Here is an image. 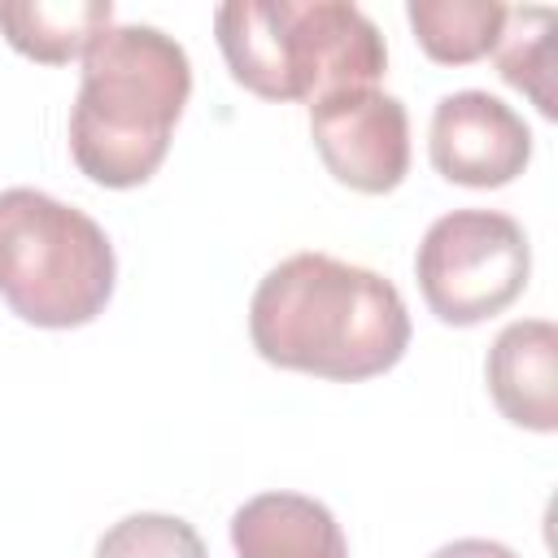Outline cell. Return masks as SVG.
Segmentation results:
<instances>
[{"instance_id": "cell-10", "label": "cell", "mask_w": 558, "mask_h": 558, "mask_svg": "<svg viewBox=\"0 0 558 558\" xmlns=\"http://www.w3.org/2000/svg\"><path fill=\"white\" fill-rule=\"evenodd\" d=\"M113 26L109 0H9L0 4V31L4 39L44 65H61L70 57H83L96 35Z\"/></svg>"}, {"instance_id": "cell-2", "label": "cell", "mask_w": 558, "mask_h": 558, "mask_svg": "<svg viewBox=\"0 0 558 558\" xmlns=\"http://www.w3.org/2000/svg\"><path fill=\"white\" fill-rule=\"evenodd\" d=\"M192 96V65L179 39L157 26H109L83 52V83L70 109V153L100 187H140L157 174L170 131Z\"/></svg>"}, {"instance_id": "cell-9", "label": "cell", "mask_w": 558, "mask_h": 558, "mask_svg": "<svg viewBox=\"0 0 558 558\" xmlns=\"http://www.w3.org/2000/svg\"><path fill=\"white\" fill-rule=\"evenodd\" d=\"M240 558H349L336 514L305 493H257L231 514Z\"/></svg>"}, {"instance_id": "cell-13", "label": "cell", "mask_w": 558, "mask_h": 558, "mask_svg": "<svg viewBox=\"0 0 558 558\" xmlns=\"http://www.w3.org/2000/svg\"><path fill=\"white\" fill-rule=\"evenodd\" d=\"M96 558H209V554L201 532L179 514H126L100 536Z\"/></svg>"}, {"instance_id": "cell-5", "label": "cell", "mask_w": 558, "mask_h": 558, "mask_svg": "<svg viewBox=\"0 0 558 558\" xmlns=\"http://www.w3.org/2000/svg\"><path fill=\"white\" fill-rule=\"evenodd\" d=\"M532 248L523 227L497 209H453L418 244L414 275L427 310L449 327H475L527 288Z\"/></svg>"}, {"instance_id": "cell-6", "label": "cell", "mask_w": 558, "mask_h": 558, "mask_svg": "<svg viewBox=\"0 0 558 558\" xmlns=\"http://www.w3.org/2000/svg\"><path fill=\"white\" fill-rule=\"evenodd\" d=\"M310 135L323 166L353 192L384 196L410 170L405 105L379 87H353L310 105Z\"/></svg>"}, {"instance_id": "cell-12", "label": "cell", "mask_w": 558, "mask_h": 558, "mask_svg": "<svg viewBox=\"0 0 558 558\" xmlns=\"http://www.w3.org/2000/svg\"><path fill=\"white\" fill-rule=\"evenodd\" d=\"M549 31H554V9L545 4H519L506 9V26L497 35V70L510 87L527 92L532 105L554 118V92H549Z\"/></svg>"}, {"instance_id": "cell-11", "label": "cell", "mask_w": 558, "mask_h": 558, "mask_svg": "<svg viewBox=\"0 0 558 558\" xmlns=\"http://www.w3.org/2000/svg\"><path fill=\"white\" fill-rule=\"evenodd\" d=\"M418 48L440 65H466L497 48L506 4L497 0H410L405 9Z\"/></svg>"}, {"instance_id": "cell-3", "label": "cell", "mask_w": 558, "mask_h": 558, "mask_svg": "<svg viewBox=\"0 0 558 558\" xmlns=\"http://www.w3.org/2000/svg\"><path fill=\"white\" fill-rule=\"evenodd\" d=\"M214 31L231 78L262 100L318 105L375 87L388 65L379 26L349 0H231Z\"/></svg>"}, {"instance_id": "cell-8", "label": "cell", "mask_w": 558, "mask_h": 558, "mask_svg": "<svg viewBox=\"0 0 558 558\" xmlns=\"http://www.w3.org/2000/svg\"><path fill=\"white\" fill-rule=\"evenodd\" d=\"M484 371L488 392L510 423L532 432L558 427V327L549 318H523L501 327Z\"/></svg>"}, {"instance_id": "cell-1", "label": "cell", "mask_w": 558, "mask_h": 558, "mask_svg": "<svg viewBox=\"0 0 558 558\" xmlns=\"http://www.w3.org/2000/svg\"><path fill=\"white\" fill-rule=\"evenodd\" d=\"M248 336L270 366L353 384L401 362L410 314L384 275L327 253H292L257 283Z\"/></svg>"}, {"instance_id": "cell-7", "label": "cell", "mask_w": 558, "mask_h": 558, "mask_svg": "<svg viewBox=\"0 0 558 558\" xmlns=\"http://www.w3.org/2000/svg\"><path fill=\"white\" fill-rule=\"evenodd\" d=\"M427 153L449 183L506 187L532 161V131L506 100L488 92H453L432 109Z\"/></svg>"}, {"instance_id": "cell-14", "label": "cell", "mask_w": 558, "mask_h": 558, "mask_svg": "<svg viewBox=\"0 0 558 558\" xmlns=\"http://www.w3.org/2000/svg\"><path fill=\"white\" fill-rule=\"evenodd\" d=\"M432 558H519V554L506 549V545H497V541L466 536V541H449V545H440Z\"/></svg>"}, {"instance_id": "cell-4", "label": "cell", "mask_w": 558, "mask_h": 558, "mask_svg": "<svg viewBox=\"0 0 558 558\" xmlns=\"http://www.w3.org/2000/svg\"><path fill=\"white\" fill-rule=\"evenodd\" d=\"M113 244L83 209L35 192H0V296L35 327H83L113 296Z\"/></svg>"}]
</instances>
